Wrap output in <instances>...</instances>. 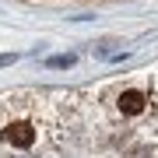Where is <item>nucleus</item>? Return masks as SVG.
Listing matches in <instances>:
<instances>
[{
    "instance_id": "obj_3",
    "label": "nucleus",
    "mask_w": 158,
    "mask_h": 158,
    "mask_svg": "<svg viewBox=\"0 0 158 158\" xmlns=\"http://www.w3.org/2000/svg\"><path fill=\"white\" fill-rule=\"evenodd\" d=\"M74 56H49V67H70Z\"/></svg>"
},
{
    "instance_id": "obj_4",
    "label": "nucleus",
    "mask_w": 158,
    "mask_h": 158,
    "mask_svg": "<svg viewBox=\"0 0 158 158\" xmlns=\"http://www.w3.org/2000/svg\"><path fill=\"white\" fill-rule=\"evenodd\" d=\"M18 56H14V53H4V56H0V67H7V63H14Z\"/></svg>"
},
{
    "instance_id": "obj_5",
    "label": "nucleus",
    "mask_w": 158,
    "mask_h": 158,
    "mask_svg": "<svg viewBox=\"0 0 158 158\" xmlns=\"http://www.w3.org/2000/svg\"><path fill=\"white\" fill-rule=\"evenodd\" d=\"M134 158H151V155H134Z\"/></svg>"
},
{
    "instance_id": "obj_2",
    "label": "nucleus",
    "mask_w": 158,
    "mask_h": 158,
    "mask_svg": "<svg viewBox=\"0 0 158 158\" xmlns=\"http://www.w3.org/2000/svg\"><path fill=\"white\" fill-rule=\"evenodd\" d=\"M144 106H148V95H144V91H134V88L123 91V95L116 98V109H119L123 116H137V113H144Z\"/></svg>"
},
{
    "instance_id": "obj_1",
    "label": "nucleus",
    "mask_w": 158,
    "mask_h": 158,
    "mask_svg": "<svg viewBox=\"0 0 158 158\" xmlns=\"http://www.w3.org/2000/svg\"><path fill=\"white\" fill-rule=\"evenodd\" d=\"M0 137H4L11 148H28V144L35 141V130H32V123L18 119V123H11V127H4V130H0Z\"/></svg>"
}]
</instances>
